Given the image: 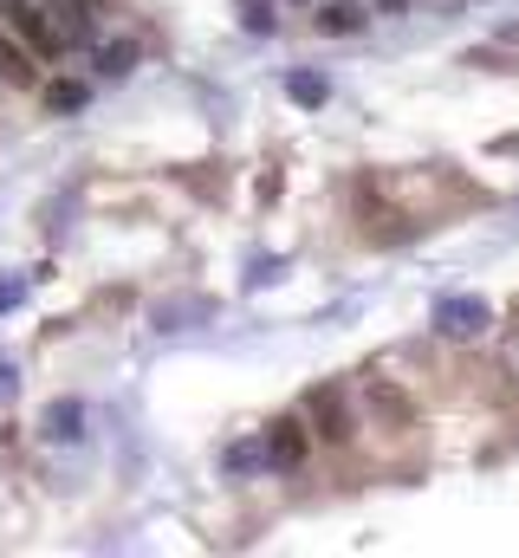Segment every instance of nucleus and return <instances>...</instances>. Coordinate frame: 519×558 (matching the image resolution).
Wrapping results in <instances>:
<instances>
[{
  "mask_svg": "<svg viewBox=\"0 0 519 558\" xmlns=\"http://www.w3.org/2000/svg\"><path fill=\"white\" fill-rule=\"evenodd\" d=\"M299 416L312 422V441H318V448H351L358 428H364L358 390H345V384H312V390L299 397Z\"/></svg>",
  "mask_w": 519,
  "mask_h": 558,
  "instance_id": "obj_1",
  "label": "nucleus"
},
{
  "mask_svg": "<svg viewBox=\"0 0 519 558\" xmlns=\"http://www.w3.org/2000/svg\"><path fill=\"white\" fill-rule=\"evenodd\" d=\"M429 331H435L442 344H481V338L494 331V305H487L481 292H442V299L429 305Z\"/></svg>",
  "mask_w": 519,
  "mask_h": 558,
  "instance_id": "obj_2",
  "label": "nucleus"
},
{
  "mask_svg": "<svg viewBox=\"0 0 519 558\" xmlns=\"http://www.w3.org/2000/svg\"><path fill=\"white\" fill-rule=\"evenodd\" d=\"M260 441H266V474H299L305 461H312V422L299 416V410H286V416H273L260 428Z\"/></svg>",
  "mask_w": 519,
  "mask_h": 558,
  "instance_id": "obj_3",
  "label": "nucleus"
},
{
  "mask_svg": "<svg viewBox=\"0 0 519 558\" xmlns=\"http://www.w3.org/2000/svg\"><path fill=\"white\" fill-rule=\"evenodd\" d=\"M358 410H364L371 428H384V435H409L415 428V397L402 384H389V377H364L358 384Z\"/></svg>",
  "mask_w": 519,
  "mask_h": 558,
  "instance_id": "obj_4",
  "label": "nucleus"
},
{
  "mask_svg": "<svg viewBox=\"0 0 519 558\" xmlns=\"http://www.w3.org/2000/svg\"><path fill=\"white\" fill-rule=\"evenodd\" d=\"M371 0H325L318 13H312V26L325 33V39H358V33H371Z\"/></svg>",
  "mask_w": 519,
  "mask_h": 558,
  "instance_id": "obj_5",
  "label": "nucleus"
},
{
  "mask_svg": "<svg viewBox=\"0 0 519 558\" xmlns=\"http://www.w3.org/2000/svg\"><path fill=\"white\" fill-rule=\"evenodd\" d=\"M221 474H228V481H254V474H266V441H260V428L254 435H234V441L221 448Z\"/></svg>",
  "mask_w": 519,
  "mask_h": 558,
  "instance_id": "obj_6",
  "label": "nucleus"
},
{
  "mask_svg": "<svg viewBox=\"0 0 519 558\" xmlns=\"http://www.w3.org/2000/svg\"><path fill=\"white\" fill-rule=\"evenodd\" d=\"M39 105H46L52 118H72V111L92 105V78H46V85H39Z\"/></svg>",
  "mask_w": 519,
  "mask_h": 558,
  "instance_id": "obj_7",
  "label": "nucleus"
},
{
  "mask_svg": "<svg viewBox=\"0 0 519 558\" xmlns=\"http://www.w3.org/2000/svg\"><path fill=\"white\" fill-rule=\"evenodd\" d=\"M136 65V39H92V78H130Z\"/></svg>",
  "mask_w": 519,
  "mask_h": 558,
  "instance_id": "obj_8",
  "label": "nucleus"
},
{
  "mask_svg": "<svg viewBox=\"0 0 519 558\" xmlns=\"http://www.w3.org/2000/svg\"><path fill=\"white\" fill-rule=\"evenodd\" d=\"M39 435H46V441H79V435H85V403H79V397H59V403L46 410V422H39Z\"/></svg>",
  "mask_w": 519,
  "mask_h": 558,
  "instance_id": "obj_9",
  "label": "nucleus"
},
{
  "mask_svg": "<svg viewBox=\"0 0 519 558\" xmlns=\"http://www.w3.org/2000/svg\"><path fill=\"white\" fill-rule=\"evenodd\" d=\"M286 98L305 105V111H325L331 105V78L325 72H286Z\"/></svg>",
  "mask_w": 519,
  "mask_h": 558,
  "instance_id": "obj_10",
  "label": "nucleus"
},
{
  "mask_svg": "<svg viewBox=\"0 0 519 558\" xmlns=\"http://www.w3.org/2000/svg\"><path fill=\"white\" fill-rule=\"evenodd\" d=\"M241 26L254 33V39H266L279 20H273V0H241Z\"/></svg>",
  "mask_w": 519,
  "mask_h": 558,
  "instance_id": "obj_11",
  "label": "nucleus"
},
{
  "mask_svg": "<svg viewBox=\"0 0 519 558\" xmlns=\"http://www.w3.org/2000/svg\"><path fill=\"white\" fill-rule=\"evenodd\" d=\"M292 7H312V0H292Z\"/></svg>",
  "mask_w": 519,
  "mask_h": 558,
  "instance_id": "obj_12",
  "label": "nucleus"
},
{
  "mask_svg": "<svg viewBox=\"0 0 519 558\" xmlns=\"http://www.w3.org/2000/svg\"><path fill=\"white\" fill-rule=\"evenodd\" d=\"M98 7H105V0H98Z\"/></svg>",
  "mask_w": 519,
  "mask_h": 558,
  "instance_id": "obj_13",
  "label": "nucleus"
}]
</instances>
